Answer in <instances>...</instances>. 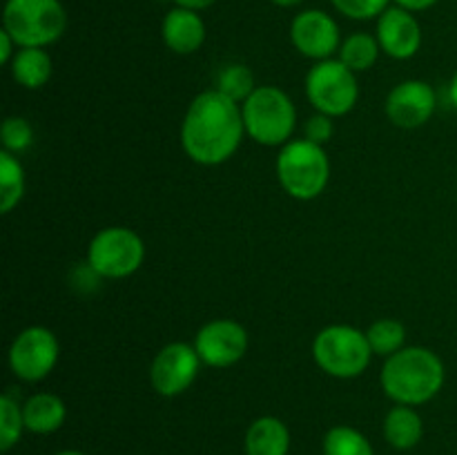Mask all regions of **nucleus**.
Here are the masks:
<instances>
[{"instance_id": "f257e3e1", "label": "nucleus", "mask_w": 457, "mask_h": 455, "mask_svg": "<svg viewBox=\"0 0 457 455\" xmlns=\"http://www.w3.org/2000/svg\"><path fill=\"white\" fill-rule=\"evenodd\" d=\"M244 134L239 105L219 89L199 94L187 107L181 125L183 150L201 165H219L230 159Z\"/></svg>"}, {"instance_id": "f03ea898", "label": "nucleus", "mask_w": 457, "mask_h": 455, "mask_svg": "<svg viewBox=\"0 0 457 455\" xmlns=\"http://www.w3.org/2000/svg\"><path fill=\"white\" fill-rule=\"evenodd\" d=\"M445 384V364L422 346L402 348L382 368V388L397 404L415 406L433 400Z\"/></svg>"}, {"instance_id": "7ed1b4c3", "label": "nucleus", "mask_w": 457, "mask_h": 455, "mask_svg": "<svg viewBox=\"0 0 457 455\" xmlns=\"http://www.w3.org/2000/svg\"><path fill=\"white\" fill-rule=\"evenodd\" d=\"M67 27V12L61 0H7L3 29L18 47H47L56 43Z\"/></svg>"}, {"instance_id": "20e7f679", "label": "nucleus", "mask_w": 457, "mask_h": 455, "mask_svg": "<svg viewBox=\"0 0 457 455\" xmlns=\"http://www.w3.org/2000/svg\"><path fill=\"white\" fill-rule=\"evenodd\" d=\"M277 177L281 187L299 201H311L326 190L330 163L324 147L311 141H293L277 156Z\"/></svg>"}, {"instance_id": "39448f33", "label": "nucleus", "mask_w": 457, "mask_h": 455, "mask_svg": "<svg viewBox=\"0 0 457 455\" xmlns=\"http://www.w3.org/2000/svg\"><path fill=\"white\" fill-rule=\"evenodd\" d=\"M245 134L262 145H284L295 129L297 112L279 87H257L241 107Z\"/></svg>"}, {"instance_id": "423d86ee", "label": "nucleus", "mask_w": 457, "mask_h": 455, "mask_svg": "<svg viewBox=\"0 0 457 455\" xmlns=\"http://www.w3.org/2000/svg\"><path fill=\"white\" fill-rule=\"evenodd\" d=\"M370 343L366 333L353 326H328L312 343V357L324 373L348 379L364 373L370 364Z\"/></svg>"}, {"instance_id": "0eeeda50", "label": "nucleus", "mask_w": 457, "mask_h": 455, "mask_svg": "<svg viewBox=\"0 0 457 455\" xmlns=\"http://www.w3.org/2000/svg\"><path fill=\"white\" fill-rule=\"evenodd\" d=\"M145 257L143 239L129 228H105L92 239L87 266L105 279H123L141 268Z\"/></svg>"}, {"instance_id": "6e6552de", "label": "nucleus", "mask_w": 457, "mask_h": 455, "mask_svg": "<svg viewBox=\"0 0 457 455\" xmlns=\"http://www.w3.org/2000/svg\"><path fill=\"white\" fill-rule=\"evenodd\" d=\"M306 94L315 110L326 116H344L355 107L357 89L355 71L342 61H320L306 76Z\"/></svg>"}, {"instance_id": "1a4fd4ad", "label": "nucleus", "mask_w": 457, "mask_h": 455, "mask_svg": "<svg viewBox=\"0 0 457 455\" xmlns=\"http://www.w3.org/2000/svg\"><path fill=\"white\" fill-rule=\"evenodd\" d=\"M58 361L56 335L43 326H31L13 339L9 348V366L13 375L25 382H40Z\"/></svg>"}, {"instance_id": "9d476101", "label": "nucleus", "mask_w": 457, "mask_h": 455, "mask_svg": "<svg viewBox=\"0 0 457 455\" xmlns=\"http://www.w3.org/2000/svg\"><path fill=\"white\" fill-rule=\"evenodd\" d=\"M199 366L201 357L195 346L183 342L168 343L165 348H161L159 355L152 361V386H154V391L163 397L181 395V393L187 391V388L192 386V382L196 379Z\"/></svg>"}, {"instance_id": "9b49d317", "label": "nucleus", "mask_w": 457, "mask_h": 455, "mask_svg": "<svg viewBox=\"0 0 457 455\" xmlns=\"http://www.w3.org/2000/svg\"><path fill=\"white\" fill-rule=\"evenodd\" d=\"M195 348L201 361L214 368H226L237 364L248 351V333L232 319H217L205 324L196 333Z\"/></svg>"}, {"instance_id": "f8f14e48", "label": "nucleus", "mask_w": 457, "mask_h": 455, "mask_svg": "<svg viewBox=\"0 0 457 455\" xmlns=\"http://www.w3.org/2000/svg\"><path fill=\"white\" fill-rule=\"evenodd\" d=\"M290 40L303 56L326 61L339 47V27L330 13L321 9H303L293 18Z\"/></svg>"}, {"instance_id": "ddd939ff", "label": "nucleus", "mask_w": 457, "mask_h": 455, "mask_svg": "<svg viewBox=\"0 0 457 455\" xmlns=\"http://www.w3.org/2000/svg\"><path fill=\"white\" fill-rule=\"evenodd\" d=\"M436 92L424 80H404L386 98V116L397 128L413 129L436 112Z\"/></svg>"}, {"instance_id": "4468645a", "label": "nucleus", "mask_w": 457, "mask_h": 455, "mask_svg": "<svg viewBox=\"0 0 457 455\" xmlns=\"http://www.w3.org/2000/svg\"><path fill=\"white\" fill-rule=\"evenodd\" d=\"M375 38L384 54L397 58V61H404V58L418 54L420 45H422V29H420V22L415 21L413 12L393 4L378 18Z\"/></svg>"}, {"instance_id": "2eb2a0df", "label": "nucleus", "mask_w": 457, "mask_h": 455, "mask_svg": "<svg viewBox=\"0 0 457 455\" xmlns=\"http://www.w3.org/2000/svg\"><path fill=\"white\" fill-rule=\"evenodd\" d=\"M161 36L174 54H195L205 40V22L195 9L174 7L165 13Z\"/></svg>"}, {"instance_id": "dca6fc26", "label": "nucleus", "mask_w": 457, "mask_h": 455, "mask_svg": "<svg viewBox=\"0 0 457 455\" xmlns=\"http://www.w3.org/2000/svg\"><path fill=\"white\" fill-rule=\"evenodd\" d=\"M290 433L281 419L259 418L245 433V455H288Z\"/></svg>"}, {"instance_id": "f3484780", "label": "nucleus", "mask_w": 457, "mask_h": 455, "mask_svg": "<svg viewBox=\"0 0 457 455\" xmlns=\"http://www.w3.org/2000/svg\"><path fill=\"white\" fill-rule=\"evenodd\" d=\"M22 418L25 428L38 435L58 431L67 418V409L62 400L54 393H36L22 404Z\"/></svg>"}, {"instance_id": "a211bd4d", "label": "nucleus", "mask_w": 457, "mask_h": 455, "mask_svg": "<svg viewBox=\"0 0 457 455\" xmlns=\"http://www.w3.org/2000/svg\"><path fill=\"white\" fill-rule=\"evenodd\" d=\"M52 58L43 47H21L12 61V76L27 89H38L52 79Z\"/></svg>"}, {"instance_id": "6ab92c4d", "label": "nucleus", "mask_w": 457, "mask_h": 455, "mask_svg": "<svg viewBox=\"0 0 457 455\" xmlns=\"http://www.w3.org/2000/svg\"><path fill=\"white\" fill-rule=\"evenodd\" d=\"M422 418L406 404H400L388 410L386 419H384V437H386L388 444L400 451L413 449L422 440Z\"/></svg>"}, {"instance_id": "aec40b11", "label": "nucleus", "mask_w": 457, "mask_h": 455, "mask_svg": "<svg viewBox=\"0 0 457 455\" xmlns=\"http://www.w3.org/2000/svg\"><path fill=\"white\" fill-rule=\"evenodd\" d=\"M25 192V174L12 152H0V212H12Z\"/></svg>"}, {"instance_id": "412c9836", "label": "nucleus", "mask_w": 457, "mask_h": 455, "mask_svg": "<svg viewBox=\"0 0 457 455\" xmlns=\"http://www.w3.org/2000/svg\"><path fill=\"white\" fill-rule=\"evenodd\" d=\"M379 49L382 47H379L375 36L360 31V34H353L344 40L342 47H339V61H342L348 70L366 71L375 65V61H378L379 56Z\"/></svg>"}, {"instance_id": "4be33fe9", "label": "nucleus", "mask_w": 457, "mask_h": 455, "mask_svg": "<svg viewBox=\"0 0 457 455\" xmlns=\"http://www.w3.org/2000/svg\"><path fill=\"white\" fill-rule=\"evenodd\" d=\"M366 337H369L370 351L375 355L391 357L404 348L406 330L397 319H379L366 330Z\"/></svg>"}, {"instance_id": "5701e85b", "label": "nucleus", "mask_w": 457, "mask_h": 455, "mask_svg": "<svg viewBox=\"0 0 457 455\" xmlns=\"http://www.w3.org/2000/svg\"><path fill=\"white\" fill-rule=\"evenodd\" d=\"M324 455H375L370 442L357 428L335 426L324 437Z\"/></svg>"}, {"instance_id": "b1692460", "label": "nucleus", "mask_w": 457, "mask_h": 455, "mask_svg": "<svg viewBox=\"0 0 457 455\" xmlns=\"http://www.w3.org/2000/svg\"><path fill=\"white\" fill-rule=\"evenodd\" d=\"M25 418H22V406L12 395L0 397V451L7 453L22 435Z\"/></svg>"}, {"instance_id": "393cba45", "label": "nucleus", "mask_w": 457, "mask_h": 455, "mask_svg": "<svg viewBox=\"0 0 457 455\" xmlns=\"http://www.w3.org/2000/svg\"><path fill=\"white\" fill-rule=\"evenodd\" d=\"M219 92L235 103H244L254 92V76L245 65H228L219 74Z\"/></svg>"}, {"instance_id": "a878e982", "label": "nucleus", "mask_w": 457, "mask_h": 455, "mask_svg": "<svg viewBox=\"0 0 457 455\" xmlns=\"http://www.w3.org/2000/svg\"><path fill=\"white\" fill-rule=\"evenodd\" d=\"M0 136H3L4 150L13 154V152L27 150L34 143V129L21 116H9V119H4Z\"/></svg>"}, {"instance_id": "bb28decb", "label": "nucleus", "mask_w": 457, "mask_h": 455, "mask_svg": "<svg viewBox=\"0 0 457 455\" xmlns=\"http://www.w3.org/2000/svg\"><path fill=\"white\" fill-rule=\"evenodd\" d=\"M333 7L339 13L353 21H370V18H379L388 7L391 0H330Z\"/></svg>"}, {"instance_id": "cd10ccee", "label": "nucleus", "mask_w": 457, "mask_h": 455, "mask_svg": "<svg viewBox=\"0 0 457 455\" xmlns=\"http://www.w3.org/2000/svg\"><path fill=\"white\" fill-rule=\"evenodd\" d=\"M335 132L333 119L326 114H315L308 119L306 123V141L317 143V145H324V143L330 141Z\"/></svg>"}, {"instance_id": "c85d7f7f", "label": "nucleus", "mask_w": 457, "mask_h": 455, "mask_svg": "<svg viewBox=\"0 0 457 455\" xmlns=\"http://www.w3.org/2000/svg\"><path fill=\"white\" fill-rule=\"evenodd\" d=\"M13 47H18V45L13 43L12 36L4 29L0 31V62H3V65H12L13 56H16V54H13Z\"/></svg>"}, {"instance_id": "c756f323", "label": "nucleus", "mask_w": 457, "mask_h": 455, "mask_svg": "<svg viewBox=\"0 0 457 455\" xmlns=\"http://www.w3.org/2000/svg\"><path fill=\"white\" fill-rule=\"evenodd\" d=\"M393 3H395L397 7L409 9V12H424V9L433 7L437 0H393Z\"/></svg>"}, {"instance_id": "7c9ffc66", "label": "nucleus", "mask_w": 457, "mask_h": 455, "mask_svg": "<svg viewBox=\"0 0 457 455\" xmlns=\"http://www.w3.org/2000/svg\"><path fill=\"white\" fill-rule=\"evenodd\" d=\"M217 0H174L177 7H186V9H195V12H201V9H208L210 4H214Z\"/></svg>"}, {"instance_id": "2f4dec72", "label": "nucleus", "mask_w": 457, "mask_h": 455, "mask_svg": "<svg viewBox=\"0 0 457 455\" xmlns=\"http://www.w3.org/2000/svg\"><path fill=\"white\" fill-rule=\"evenodd\" d=\"M449 98L453 103V107L457 110V71L453 74V80H451V87H449Z\"/></svg>"}, {"instance_id": "473e14b6", "label": "nucleus", "mask_w": 457, "mask_h": 455, "mask_svg": "<svg viewBox=\"0 0 457 455\" xmlns=\"http://www.w3.org/2000/svg\"><path fill=\"white\" fill-rule=\"evenodd\" d=\"M270 3H275L277 7H297L303 0H270Z\"/></svg>"}, {"instance_id": "72a5a7b5", "label": "nucleus", "mask_w": 457, "mask_h": 455, "mask_svg": "<svg viewBox=\"0 0 457 455\" xmlns=\"http://www.w3.org/2000/svg\"><path fill=\"white\" fill-rule=\"evenodd\" d=\"M56 455H85V453H80V451H61V453Z\"/></svg>"}]
</instances>
